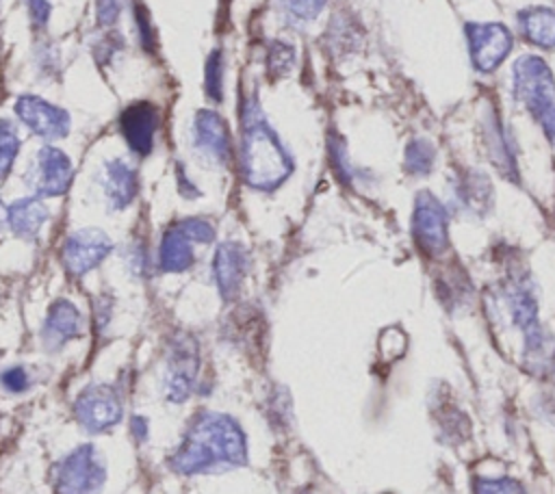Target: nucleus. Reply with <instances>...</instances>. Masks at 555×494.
<instances>
[{"instance_id":"1","label":"nucleus","mask_w":555,"mask_h":494,"mask_svg":"<svg viewBox=\"0 0 555 494\" xmlns=\"http://www.w3.org/2000/svg\"><path fill=\"white\" fill-rule=\"evenodd\" d=\"M243 464H247V438L241 425L212 410L193 416L180 446L169 457V466L178 474H202Z\"/></svg>"},{"instance_id":"2","label":"nucleus","mask_w":555,"mask_h":494,"mask_svg":"<svg viewBox=\"0 0 555 494\" xmlns=\"http://www.w3.org/2000/svg\"><path fill=\"white\" fill-rule=\"evenodd\" d=\"M241 176L249 188L275 191L293 173V158L256 100L241 106Z\"/></svg>"},{"instance_id":"3","label":"nucleus","mask_w":555,"mask_h":494,"mask_svg":"<svg viewBox=\"0 0 555 494\" xmlns=\"http://www.w3.org/2000/svg\"><path fill=\"white\" fill-rule=\"evenodd\" d=\"M106 481V466L93 444H80L52 466L54 494H98Z\"/></svg>"},{"instance_id":"4","label":"nucleus","mask_w":555,"mask_h":494,"mask_svg":"<svg viewBox=\"0 0 555 494\" xmlns=\"http://www.w3.org/2000/svg\"><path fill=\"white\" fill-rule=\"evenodd\" d=\"M512 91L531 115H538L553 104L555 76L544 58L535 54H522L512 67Z\"/></svg>"},{"instance_id":"5","label":"nucleus","mask_w":555,"mask_h":494,"mask_svg":"<svg viewBox=\"0 0 555 494\" xmlns=\"http://www.w3.org/2000/svg\"><path fill=\"white\" fill-rule=\"evenodd\" d=\"M412 234L423 253L438 258L449 247V214L436 195L423 191L416 195L412 214Z\"/></svg>"},{"instance_id":"6","label":"nucleus","mask_w":555,"mask_h":494,"mask_svg":"<svg viewBox=\"0 0 555 494\" xmlns=\"http://www.w3.org/2000/svg\"><path fill=\"white\" fill-rule=\"evenodd\" d=\"M464 30L470 63L477 72H494L512 52L514 37L509 28L501 22H468Z\"/></svg>"},{"instance_id":"7","label":"nucleus","mask_w":555,"mask_h":494,"mask_svg":"<svg viewBox=\"0 0 555 494\" xmlns=\"http://www.w3.org/2000/svg\"><path fill=\"white\" fill-rule=\"evenodd\" d=\"M124 403L121 394L106 384H93L85 388L74 401V416L89 433H102L121 420Z\"/></svg>"},{"instance_id":"8","label":"nucleus","mask_w":555,"mask_h":494,"mask_svg":"<svg viewBox=\"0 0 555 494\" xmlns=\"http://www.w3.org/2000/svg\"><path fill=\"white\" fill-rule=\"evenodd\" d=\"M13 110L17 121H22L33 134L48 141L65 139L72 130L69 113L63 106H56L41 95H33V93L17 95Z\"/></svg>"},{"instance_id":"9","label":"nucleus","mask_w":555,"mask_h":494,"mask_svg":"<svg viewBox=\"0 0 555 494\" xmlns=\"http://www.w3.org/2000/svg\"><path fill=\"white\" fill-rule=\"evenodd\" d=\"M199 370V351L193 336L180 334L171 340L167 368H165V394L171 403H182L193 392Z\"/></svg>"},{"instance_id":"10","label":"nucleus","mask_w":555,"mask_h":494,"mask_svg":"<svg viewBox=\"0 0 555 494\" xmlns=\"http://www.w3.org/2000/svg\"><path fill=\"white\" fill-rule=\"evenodd\" d=\"M74 180V165L72 158L54 147L43 145L28 169V184L39 197H61L69 191Z\"/></svg>"},{"instance_id":"11","label":"nucleus","mask_w":555,"mask_h":494,"mask_svg":"<svg viewBox=\"0 0 555 494\" xmlns=\"http://www.w3.org/2000/svg\"><path fill=\"white\" fill-rule=\"evenodd\" d=\"M113 251V240L106 232L98 227H82L72 232L63 247H61V260L67 273L80 277L95 269L108 253Z\"/></svg>"},{"instance_id":"12","label":"nucleus","mask_w":555,"mask_h":494,"mask_svg":"<svg viewBox=\"0 0 555 494\" xmlns=\"http://www.w3.org/2000/svg\"><path fill=\"white\" fill-rule=\"evenodd\" d=\"M117 126H119V132L126 141V145L137 156H147L154 150L156 132H158V126H160L158 106L147 102V100L130 102L119 113Z\"/></svg>"},{"instance_id":"13","label":"nucleus","mask_w":555,"mask_h":494,"mask_svg":"<svg viewBox=\"0 0 555 494\" xmlns=\"http://www.w3.org/2000/svg\"><path fill=\"white\" fill-rule=\"evenodd\" d=\"M193 147L217 165H225L232 156V139L225 119L210 108H199L191 126Z\"/></svg>"},{"instance_id":"14","label":"nucleus","mask_w":555,"mask_h":494,"mask_svg":"<svg viewBox=\"0 0 555 494\" xmlns=\"http://www.w3.org/2000/svg\"><path fill=\"white\" fill-rule=\"evenodd\" d=\"M247 269H249V256L241 243L225 240L217 247L212 258V277L219 295L225 301H232L241 292Z\"/></svg>"},{"instance_id":"15","label":"nucleus","mask_w":555,"mask_h":494,"mask_svg":"<svg viewBox=\"0 0 555 494\" xmlns=\"http://www.w3.org/2000/svg\"><path fill=\"white\" fill-rule=\"evenodd\" d=\"M100 184H102L104 197L113 210L128 208L139 193V176H137L134 167H130L121 158L104 160Z\"/></svg>"},{"instance_id":"16","label":"nucleus","mask_w":555,"mask_h":494,"mask_svg":"<svg viewBox=\"0 0 555 494\" xmlns=\"http://www.w3.org/2000/svg\"><path fill=\"white\" fill-rule=\"evenodd\" d=\"M82 332V314L69 299H56L48 308L46 321H43V342L48 349L56 351L65 342L74 340Z\"/></svg>"},{"instance_id":"17","label":"nucleus","mask_w":555,"mask_h":494,"mask_svg":"<svg viewBox=\"0 0 555 494\" xmlns=\"http://www.w3.org/2000/svg\"><path fill=\"white\" fill-rule=\"evenodd\" d=\"M48 214V206L39 197H22L7 206V225L15 236L33 240L39 236Z\"/></svg>"},{"instance_id":"18","label":"nucleus","mask_w":555,"mask_h":494,"mask_svg":"<svg viewBox=\"0 0 555 494\" xmlns=\"http://www.w3.org/2000/svg\"><path fill=\"white\" fill-rule=\"evenodd\" d=\"M195 262L193 240L176 225L167 227L158 245V269L163 273L189 271Z\"/></svg>"},{"instance_id":"19","label":"nucleus","mask_w":555,"mask_h":494,"mask_svg":"<svg viewBox=\"0 0 555 494\" xmlns=\"http://www.w3.org/2000/svg\"><path fill=\"white\" fill-rule=\"evenodd\" d=\"M518 28L529 43L542 50L555 48V9H548V6L522 9L518 13Z\"/></svg>"},{"instance_id":"20","label":"nucleus","mask_w":555,"mask_h":494,"mask_svg":"<svg viewBox=\"0 0 555 494\" xmlns=\"http://www.w3.org/2000/svg\"><path fill=\"white\" fill-rule=\"evenodd\" d=\"M455 197L464 210L473 214H483L492 206L490 180L479 171H466L455 184Z\"/></svg>"},{"instance_id":"21","label":"nucleus","mask_w":555,"mask_h":494,"mask_svg":"<svg viewBox=\"0 0 555 494\" xmlns=\"http://www.w3.org/2000/svg\"><path fill=\"white\" fill-rule=\"evenodd\" d=\"M486 143H488V154L494 167L505 178L516 180V156H514V147L507 130L496 121H490V128L486 130Z\"/></svg>"},{"instance_id":"22","label":"nucleus","mask_w":555,"mask_h":494,"mask_svg":"<svg viewBox=\"0 0 555 494\" xmlns=\"http://www.w3.org/2000/svg\"><path fill=\"white\" fill-rule=\"evenodd\" d=\"M20 154V132L13 119L0 117V180H4Z\"/></svg>"},{"instance_id":"23","label":"nucleus","mask_w":555,"mask_h":494,"mask_svg":"<svg viewBox=\"0 0 555 494\" xmlns=\"http://www.w3.org/2000/svg\"><path fill=\"white\" fill-rule=\"evenodd\" d=\"M436 160V150L427 139H412L405 145V169L412 176H425L431 171Z\"/></svg>"},{"instance_id":"24","label":"nucleus","mask_w":555,"mask_h":494,"mask_svg":"<svg viewBox=\"0 0 555 494\" xmlns=\"http://www.w3.org/2000/svg\"><path fill=\"white\" fill-rule=\"evenodd\" d=\"M223 76H225L223 52L219 48H215L208 54L206 67H204V89H206V95L212 102H221L223 100Z\"/></svg>"},{"instance_id":"25","label":"nucleus","mask_w":555,"mask_h":494,"mask_svg":"<svg viewBox=\"0 0 555 494\" xmlns=\"http://www.w3.org/2000/svg\"><path fill=\"white\" fill-rule=\"evenodd\" d=\"M295 65V48L286 41H273L267 52V72L273 78H280L291 72Z\"/></svg>"},{"instance_id":"26","label":"nucleus","mask_w":555,"mask_h":494,"mask_svg":"<svg viewBox=\"0 0 555 494\" xmlns=\"http://www.w3.org/2000/svg\"><path fill=\"white\" fill-rule=\"evenodd\" d=\"M473 494H527V490L512 477H475Z\"/></svg>"},{"instance_id":"27","label":"nucleus","mask_w":555,"mask_h":494,"mask_svg":"<svg viewBox=\"0 0 555 494\" xmlns=\"http://www.w3.org/2000/svg\"><path fill=\"white\" fill-rule=\"evenodd\" d=\"M178 227L193 240V243H212L215 240V225L202 217H186L178 221Z\"/></svg>"},{"instance_id":"28","label":"nucleus","mask_w":555,"mask_h":494,"mask_svg":"<svg viewBox=\"0 0 555 494\" xmlns=\"http://www.w3.org/2000/svg\"><path fill=\"white\" fill-rule=\"evenodd\" d=\"M325 4H327V0H282L284 11L297 22L314 20L323 11Z\"/></svg>"},{"instance_id":"29","label":"nucleus","mask_w":555,"mask_h":494,"mask_svg":"<svg viewBox=\"0 0 555 494\" xmlns=\"http://www.w3.org/2000/svg\"><path fill=\"white\" fill-rule=\"evenodd\" d=\"M124 48V39L119 35H115L113 30L111 32H104V37L93 46V56L100 65H106L111 63V58Z\"/></svg>"},{"instance_id":"30","label":"nucleus","mask_w":555,"mask_h":494,"mask_svg":"<svg viewBox=\"0 0 555 494\" xmlns=\"http://www.w3.org/2000/svg\"><path fill=\"white\" fill-rule=\"evenodd\" d=\"M124 2L121 0H95V20L98 26L102 28H111L119 22Z\"/></svg>"},{"instance_id":"31","label":"nucleus","mask_w":555,"mask_h":494,"mask_svg":"<svg viewBox=\"0 0 555 494\" xmlns=\"http://www.w3.org/2000/svg\"><path fill=\"white\" fill-rule=\"evenodd\" d=\"M28 384H30L28 373L22 366H13V368H7L0 373V386L7 392H24L28 388Z\"/></svg>"},{"instance_id":"32","label":"nucleus","mask_w":555,"mask_h":494,"mask_svg":"<svg viewBox=\"0 0 555 494\" xmlns=\"http://www.w3.org/2000/svg\"><path fill=\"white\" fill-rule=\"evenodd\" d=\"M134 22H137V37H139L141 46H143L147 52H152V48H154V32H152V24H150L147 13H145L139 4L134 6Z\"/></svg>"},{"instance_id":"33","label":"nucleus","mask_w":555,"mask_h":494,"mask_svg":"<svg viewBox=\"0 0 555 494\" xmlns=\"http://www.w3.org/2000/svg\"><path fill=\"white\" fill-rule=\"evenodd\" d=\"M26 9L30 15V24L35 28H46L50 13H52V4L50 0H26Z\"/></svg>"},{"instance_id":"34","label":"nucleus","mask_w":555,"mask_h":494,"mask_svg":"<svg viewBox=\"0 0 555 494\" xmlns=\"http://www.w3.org/2000/svg\"><path fill=\"white\" fill-rule=\"evenodd\" d=\"M330 152H332V160L336 167V173H340L345 180L351 176V167H349V158L345 154V145L340 139H332L330 143Z\"/></svg>"},{"instance_id":"35","label":"nucleus","mask_w":555,"mask_h":494,"mask_svg":"<svg viewBox=\"0 0 555 494\" xmlns=\"http://www.w3.org/2000/svg\"><path fill=\"white\" fill-rule=\"evenodd\" d=\"M535 117H538V121H540V126L544 130V136L555 145V104L546 106Z\"/></svg>"},{"instance_id":"36","label":"nucleus","mask_w":555,"mask_h":494,"mask_svg":"<svg viewBox=\"0 0 555 494\" xmlns=\"http://www.w3.org/2000/svg\"><path fill=\"white\" fill-rule=\"evenodd\" d=\"M176 180H178V191H180V195H184V197H197V195H199L197 186L186 178L182 165H178V169H176Z\"/></svg>"},{"instance_id":"37","label":"nucleus","mask_w":555,"mask_h":494,"mask_svg":"<svg viewBox=\"0 0 555 494\" xmlns=\"http://www.w3.org/2000/svg\"><path fill=\"white\" fill-rule=\"evenodd\" d=\"M132 435L137 438V442H145V438H147V420L143 416H134L132 418Z\"/></svg>"},{"instance_id":"38","label":"nucleus","mask_w":555,"mask_h":494,"mask_svg":"<svg viewBox=\"0 0 555 494\" xmlns=\"http://www.w3.org/2000/svg\"><path fill=\"white\" fill-rule=\"evenodd\" d=\"M4 223H7V206H4L2 199H0V230H2Z\"/></svg>"}]
</instances>
